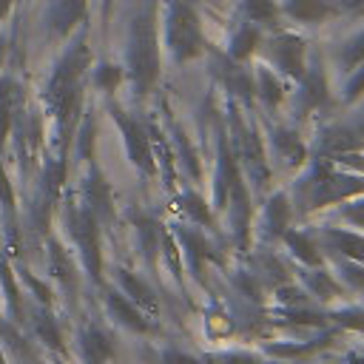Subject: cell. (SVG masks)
I'll return each instance as SVG.
<instances>
[{
	"instance_id": "obj_16",
	"label": "cell",
	"mask_w": 364,
	"mask_h": 364,
	"mask_svg": "<svg viewBox=\"0 0 364 364\" xmlns=\"http://www.w3.org/2000/svg\"><path fill=\"white\" fill-rule=\"evenodd\" d=\"M162 364H202V361H196L193 355H185V353H176V350H168V353L162 355Z\"/></svg>"
},
{
	"instance_id": "obj_6",
	"label": "cell",
	"mask_w": 364,
	"mask_h": 364,
	"mask_svg": "<svg viewBox=\"0 0 364 364\" xmlns=\"http://www.w3.org/2000/svg\"><path fill=\"white\" fill-rule=\"evenodd\" d=\"M34 333H37V336H40V341H46L48 347H54V350H60V347H63V338H60L57 321L51 318V313H48V310L34 313Z\"/></svg>"
},
{
	"instance_id": "obj_8",
	"label": "cell",
	"mask_w": 364,
	"mask_h": 364,
	"mask_svg": "<svg viewBox=\"0 0 364 364\" xmlns=\"http://www.w3.org/2000/svg\"><path fill=\"white\" fill-rule=\"evenodd\" d=\"M122 128H125V134H128V145H131L134 162H139L142 168H151V162H148V145H145V139H142V131H139L134 122H122Z\"/></svg>"
},
{
	"instance_id": "obj_10",
	"label": "cell",
	"mask_w": 364,
	"mask_h": 364,
	"mask_svg": "<svg viewBox=\"0 0 364 364\" xmlns=\"http://www.w3.org/2000/svg\"><path fill=\"white\" fill-rule=\"evenodd\" d=\"M3 336H6V341H9V347H11V353H14V358H17V361L37 364V355L28 350V344L20 338V333H17L14 327H3Z\"/></svg>"
},
{
	"instance_id": "obj_5",
	"label": "cell",
	"mask_w": 364,
	"mask_h": 364,
	"mask_svg": "<svg viewBox=\"0 0 364 364\" xmlns=\"http://www.w3.org/2000/svg\"><path fill=\"white\" fill-rule=\"evenodd\" d=\"M119 282H122V287H125V296H131V301H134V304L156 307L154 293H151V287H148L142 279H136V276H134V273H128V270H119Z\"/></svg>"
},
{
	"instance_id": "obj_13",
	"label": "cell",
	"mask_w": 364,
	"mask_h": 364,
	"mask_svg": "<svg viewBox=\"0 0 364 364\" xmlns=\"http://www.w3.org/2000/svg\"><path fill=\"white\" fill-rule=\"evenodd\" d=\"M284 219H287V205H284L282 196H276V199L270 202V225L276 228V233L284 228Z\"/></svg>"
},
{
	"instance_id": "obj_15",
	"label": "cell",
	"mask_w": 364,
	"mask_h": 364,
	"mask_svg": "<svg viewBox=\"0 0 364 364\" xmlns=\"http://www.w3.org/2000/svg\"><path fill=\"white\" fill-rule=\"evenodd\" d=\"M310 284H313V287L318 290V296H324V299H327V296H333V293L338 290V287H336V284H333V282H330L324 273H318V276L313 273V276H310Z\"/></svg>"
},
{
	"instance_id": "obj_3",
	"label": "cell",
	"mask_w": 364,
	"mask_h": 364,
	"mask_svg": "<svg viewBox=\"0 0 364 364\" xmlns=\"http://www.w3.org/2000/svg\"><path fill=\"white\" fill-rule=\"evenodd\" d=\"M82 355L88 364H105L111 355V341L105 333H100L97 327H88L82 333Z\"/></svg>"
},
{
	"instance_id": "obj_14",
	"label": "cell",
	"mask_w": 364,
	"mask_h": 364,
	"mask_svg": "<svg viewBox=\"0 0 364 364\" xmlns=\"http://www.w3.org/2000/svg\"><path fill=\"white\" fill-rule=\"evenodd\" d=\"M9 273H11V270H9V264L0 259V279H3V287H6V293H9V301L14 304V313L20 316V299H17V287H14V282L9 279Z\"/></svg>"
},
{
	"instance_id": "obj_19",
	"label": "cell",
	"mask_w": 364,
	"mask_h": 364,
	"mask_svg": "<svg viewBox=\"0 0 364 364\" xmlns=\"http://www.w3.org/2000/svg\"><path fill=\"white\" fill-rule=\"evenodd\" d=\"M185 202H188L185 208H188V210H191V213H193V216H196L199 222H208V210L202 208V202H199V196H188Z\"/></svg>"
},
{
	"instance_id": "obj_2",
	"label": "cell",
	"mask_w": 364,
	"mask_h": 364,
	"mask_svg": "<svg viewBox=\"0 0 364 364\" xmlns=\"http://www.w3.org/2000/svg\"><path fill=\"white\" fill-rule=\"evenodd\" d=\"M105 301H108L111 316H114L119 324H125V327H131V330H139V333L148 330V321L139 316V310L134 307V301H128L125 296H119V293H114V290L105 296Z\"/></svg>"
},
{
	"instance_id": "obj_9",
	"label": "cell",
	"mask_w": 364,
	"mask_h": 364,
	"mask_svg": "<svg viewBox=\"0 0 364 364\" xmlns=\"http://www.w3.org/2000/svg\"><path fill=\"white\" fill-rule=\"evenodd\" d=\"M327 239H330L336 247H341L344 253H350V256H355V259H364V239H358V236H353V233H338V230H330Z\"/></svg>"
},
{
	"instance_id": "obj_7",
	"label": "cell",
	"mask_w": 364,
	"mask_h": 364,
	"mask_svg": "<svg viewBox=\"0 0 364 364\" xmlns=\"http://www.w3.org/2000/svg\"><path fill=\"white\" fill-rule=\"evenodd\" d=\"M48 259H51V270H54V276H57L65 287H71V284H74V264L68 262L65 250H63L57 242L48 245Z\"/></svg>"
},
{
	"instance_id": "obj_11",
	"label": "cell",
	"mask_w": 364,
	"mask_h": 364,
	"mask_svg": "<svg viewBox=\"0 0 364 364\" xmlns=\"http://www.w3.org/2000/svg\"><path fill=\"white\" fill-rule=\"evenodd\" d=\"M287 242H290L293 253H299V259H304V262H310V264L318 262V253H316V247H313V242H310L307 236H301V233H287Z\"/></svg>"
},
{
	"instance_id": "obj_4",
	"label": "cell",
	"mask_w": 364,
	"mask_h": 364,
	"mask_svg": "<svg viewBox=\"0 0 364 364\" xmlns=\"http://www.w3.org/2000/svg\"><path fill=\"white\" fill-rule=\"evenodd\" d=\"M85 199H88V210L94 213V216H111V199H108V188H105V182L94 173V176H88V182H85Z\"/></svg>"
},
{
	"instance_id": "obj_18",
	"label": "cell",
	"mask_w": 364,
	"mask_h": 364,
	"mask_svg": "<svg viewBox=\"0 0 364 364\" xmlns=\"http://www.w3.org/2000/svg\"><path fill=\"white\" fill-rule=\"evenodd\" d=\"M117 80H119V71H117V68H111V65L100 68V74H97V82H100V85H105V88H111Z\"/></svg>"
},
{
	"instance_id": "obj_17",
	"label": "cell",
	"mask_w": 364,
	"mask_h": 364,
	"mask_svg": "<svg viewBox=\"0 0 364 364\" xmlns=\"http://www.w3.org/2000/svg\"><path fill=\"white\" fill-rule=\"evenodd\" d=\"M0 202H3L6 208H11V205H14V193H11V182L6 179V173H3V168H0Z\"/></svg>"
},
{
	"instance_id": "obj_1",
	"label": "cell",
	"mask_w": 364,
	"mask_h": 364,
	"mask_svg": "<svg viewBox=\"0 0 364 364\" xmlns=\"http://www.w3.org/2000/svg\"><path fill=\"white\" fill-rule=\"evenodd\" d=\"M68 228H71V233H74V239H77V245H80V250H82V259H85L91 276L100 279V267H102V264H100V230H97V216H94L88 208L71 210V213H68Z\"/></svg>"
},
{
	"instance_id": "obj_21",
	"label": "cell",
	"mask_w": 364,
	"mask_h": 364,
	"mask_svg": "<svg viewBox=\"0 0 364 364\" xmlns=\"http://www.w3.org/2000/svg\"><path fill=\"white\" fill-rule=\"evenodd\" d=\"M0 364H6V358H3V355H0Z\"/></svg>"
},
{
	"instance_id": "obj_20",
	"label": "cell",
	"mask_w": 364,
	"mask_h": 364,
	"mask_svg": "<svg viewBox=\"0 0 364 364\" xmlns=\"http://www.w3.org/2000/svg\"><path fill=\"white\" fill-rule=\"evenodd\" d=\"M23 279L28 282V287H31V290H37V293H40V296H37L40 301H48V290H46V287H43V284H40V282H37L34 276H28V273H23Z\"/></svg>"
},
{
	"instance_id": "obj_12",
	"label": "cell",
	"mask_w": 364,
	"mask_h": 364,
	"mask_svg": "<svg viewBox=\"0 0 364 364\" xmlns=\"http://www.w3.org/2000/svg\"><path fill=\"white\" fill-rule=\"evenodd\" d=\"M290 11L299 17H321L324 6L318 0H296V3H290Z\"/></svg>"
}]
</instances>
